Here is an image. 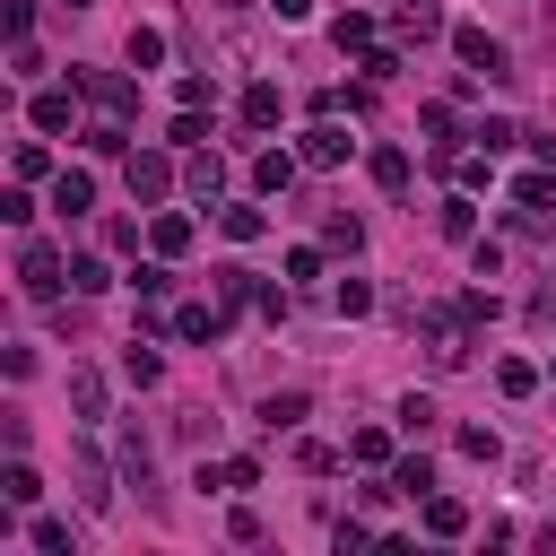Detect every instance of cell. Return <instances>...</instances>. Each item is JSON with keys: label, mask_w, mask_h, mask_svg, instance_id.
<instances>
[{"label": "cell", "mask_w": 556, "mask_h": 556, "mask_svg": "<svg viewBox=\"0 0 556 556\" xmlns=\"http://www.w3.org/2000/svg\"><path fill=\"white\" fill-rule=\"evenodd\" d=\"M391 486L417 504V495H434V469H426V460H391Z\"/></svg>", "instance_id": "4316f807"}, {"label": "cell", "mask_w": 556, "mask_h": 556, "mask_svg": "<svg viewBox=\"0 0 556 556\" xmlns=\"http://www.w3.org/2000/svg\"><path fill=\"white\" fill-rule=\"evenodd\" d=\"M165 139H174V148H208V122H200V104H182V113H174V130H165Z\"/></svg>", "instance_id": "f1b7e54d"}, {"label": "cell", "mask_w": 556, "mask_h": 556, "mask_svg": "<svg viewBox=\"0 0 556 556\" xmlns=\"http://www.w3.org/2000/svg\"><path fill=\"white\" fill-rule=\"evenodd\" d=\"M513 200H521V208H539V217H547V208H556V174H521V182H513Z\"/></svg>", "instance_id": "83f0119b"}, {"label": "cell", "mask_w": 556, "mask_h": 556, "mask_svg": "<svg viewBox=\"0 0 556 556\" xmlns=\"http://www.w3.org/2000/svg\"><path fill=\"white\" fill-rule=\"evenodd\" d=\"M460 452H469V460H495V452H504V443H495V434H486V426H460Z\"/></svg>", "instance_id": "8d00e7d4"}, {"label": "cell", "mask_w": 556, "mask_h": 556, "mask_svg": "<svg viewBox=\"0 0 556 556\" xmlns=\"http://www.w3.org/2000/svg\"><path fill=\"white\" fill-rule=\"evenodd\" d=\"M70 113H78V78H70V87H43V96L26 104V122H35V130H70Z\"/></svg>", "instance_id": "8992f818"}, {"label": "cell", "mask_w": 556, "mask_h": 556, "mask_svg": "<svg viewBox=\"0 0 556 556\" xmlns=\"http://www.w3.org/2000/svg\"><path fill=\"white\" fill-rule=\"evenodd\" d=\"M165 191H174V165H165L156 148H148V156H130V200H165Z\"/></svg>", "instance_id": "52a82bcc"}, {"label": "cell", "mask_w": 556, "mask_h": 556, "mask_svg": "<svg viewBox=\"0 0 556 556\" xmlns=\"http://www.w3.org/2000/svg\"><path fill=\"white\" fill-rule=\"evenodd\" d=\"M35 495H43V478H35L26 460H9V469H0V504H35Z\"/></svg>", "instance_id": "cb8c5ba5"}, {"label": "cell", "mask_w": 556, "mask_h": 556, "mask_svg": "<svg viewBox=\"0 0 556 556\" xmlns=\"http://www.w3.org/2000/svg\"><path fill=\"white\" fill-rule=\"evenodd\" d=\"M52 208H61V217H87V208H96V182H87L78 165H61V174H52Z\"/></svg>", "instance_id": "9c48e42d"}, {"label": "cell", "mask_w": 556, "mask_h": 556, "mask_svg": "<svg viewBox=\"0 0 556 556\" xmlns=\"http://www.w3.org/2000/svg\"><path fill=\"white\" fill-rule=\"evenodd\" d=\"M122 374H130V382H139V391H148V382H156V374H165V356H156V348H148V339H130V348H122Z\"/></svg>", "instance_id": "7402d4cb"}, {"label": "cell", "mask_w": 556, "mask_h": 556, "mask_svg": "<svg viewBox=\"0 0 556 556\" xmlns=\"http://www.w3.org/2000/svg\"><path fill=\"white\" fill-rule=\"evenodd\" d=\"M295 165H304V156H287V148H261V156H252V191H269V200H278V191L295 182Z\"/></svg>", "instance_id": "ba28073f"}, {"label": "cell", "mask_w": 556, "mask_h": 556, "mask_svg": "<svg viewBox=\"0 0 556 556\" xmlns=\"http://www.w3.org/2000/svg\"><path fill=\"white\" fill-rule=\"evenodd\" d=\"M70 469H78V495H87V513H104V504H113V486H104V460L78 443V452H70Z\"/></svg>", "instance_id": "4fadbf2b"}, {"label": "cell", "mask_w": 556, "mask_h": 556, "mask_svg": "<svg viewBox=\"0 0 556 556\" xmlns=\"http://www.w3.org/2000/svg\"><path fill=\"white\" fill-rule=\"evenodd\" d=\"M400 426H408V434H426V426H434V400H426V391H408V400H400Z\"/></svg>", "instance_id": "d590c367"}, {"label": "cell", "mask_w": 556, "mask_h": 556, "mask_svg": "<svg viewBox=\"0 0 556 556\" xmlns=\"http://www.w3.org/2000/svg\"><path fill=\"white\" fill-rule=\"evenodd\" d=\"M217 226H226L235 243H261V235H269V217H261L252 200H235V208H217Z\"/></svg>", "instance_id": "e0dca14e"}, {"label": "cell", "mask_w": 556, "mask_h": 556, "mask_svg": "<svg viewBox=\"0 0 556 556\" xmlns=\"http://www.w3.org/2000/svg\"><path fill=\"white\" fill-rule=\"evenodd\" d=\"M174 330H182V339H217V330H226V304H182Z\"/></svg>", "instance_id": "ac0fdd59"}, {"label": "cell", "mask_w": 556, "mask_h": 556, "mask_svg": "<svg viewBox=\"0 0 556 556\" xmlns=\"http://www.w3.org/2000/svg\"><path fill=\"white\" fill-rule=\"evenodd\" d=\"M348 460L382 469V460H391V434H382V426H356V434H348Z\"/></svg>", "instance_id": "603a6c76"}, {"label": "cell", "mask_w": 556, "mask_h": 556, "mask_svg": "<svg viewBox=\"0 0 556 556\" xmlns=\"http://www.w3.org/2000/svg\"><path fill=\"white\" fill-rule=\"evenodd\" d=\"M182 182H191L200 200H217V191H226V156H217V148H191V174H182Z\"/></svg>", "instance_id": "5bb4252c"}, {"label": "cell", "mask_w": 556, "mask_h": 556, "mask_svg": "<svg viewBox=\"0 0 556 556\" xmlns=\"http://www.w3.org/2000/svg\"><path fill=\"white\" fill-rule=\"evenodd\" d=\"M61 9H87V0H61Z\"/></svg>", "instance_id": "ab89813d"}, {"label": "cell", "mask_w": 556, "mask_h": 556, "mask_svg": "<svg viewBox=\"0 0 556 556\" xmlns=\"http://www.w3.org/2000/svg\"><path fill=\"white\" fill-rule=\"evenodd\" d=\"M35 547H43V556H78V530H70V521H35Z\"/></svg>", "instance_id": "f546056e"}, {"label": "cell", "mask_w": 556, "mask_h": 556, "mask_svg": "<svg viewBox=\"0 0 556 556\" xmlns=\"http://www.w3.org/2000/svg\"><path fill=\"white\" fill-rule=\"evenodd\" d=\"M17 278H26V295L52 304V295H61V252H52V243H26V252H17Z\"/></svg>", "instance_id": "277c9868"}, {"label": "cell", "mask_w": 556, "mask_h": 556, "mask_svg": "<svg viewBox=\"0 0 556 556\" xmlns=\"http://www.w3.org/2000/svg\"><path fill=\"white\" fill-rule=\"evenodd\" d=\"M269 9H278L287 26H295V17H313V0H269Z\"/></svg>", "instance_id": "f35d334b"}, {"label": "cell", "mask_w": 556, "mask_h": 556, "mask_svg": "<svg viewBox=\"0 0 556 556\" xmlns=\"http://www.w3.org/2000/svg\"><path fill=\"white\" fill-rule=\"evenodd\" d=\"M243 122L269 130V122H278V87H252V96H243Z\"/></svg>", "instance_id": "1f68e13d"}, {"label": "cell", "mask_w": 556, "mask_h": 556, "mask_svg": "<svg viewBox=\"0 0 556 556\" xmlns=\"http://www.w3.org/2000/svg\"><path fill=\"white\" fill-rule=\"evenodd\" d=\"M417 330H426V356H434V365H469V348H478V339H469L478 321H469L460 304H426Z\"/></svg>", "instance_id": "6da1fadb"}, {"label": "cell", "mask_w": 556, "mask_h": 556, "mask_svg": "<svg viewBox=\"0 0 556 556\" xmlns=\"http://www.w3.org/2000/svg\"><path fill=\"white\" fill-rule=\"evenodd\" d=\"M70 287H78V295H104L113 278H104V261H70Z\"/></svg>", "instance_id": "e575fe53"}, {"label": "cell", "mask_w": 556, "mask_h": 556, "mask_svg": "<svg viewBox=\"0 0 556 556\" xmlns=\"http://www.w3.org/2000/svg\"><path fill=\"white\" fill-rule=\"evenodd\" d=\"M130 287H139V304H165V295H174V269H165V252H156L148 269H130Z\"/></svg>", "instance_id": "44dd1931"}, {"label": "cell", "mask_w": 556, "mask_h": 556, "mask_svg": "<svg viewBox=\"0 0 556 556\" xmlns=\"http://www.w3.org/2000/svg\"><path fill=\"white\" fill-rule=\"evenodd\" d=\"M130 61L156 70V61H165V35H156V26H130Z\"/></svg>", "instance_id": "4dcf8cb0"}, {"label": "cell", "mask_w": 556, "mask_h": 556, "mask_svg": "<svg viewBox=\"0 0 556 556\" xmlns=\"http://www.w3.org/2000/svg\"><path fill=\"white\" fill-rule=\"evenodd\" d=\"M70 78H78V96H87L96 113H113V122H130V113H139V87H130L122 70H70Z\"/></svg>", "instance_id": "7a4b0ae2"}, {"label": "cell", "mask_w": 556, "mask_h": 556, "mask_svg": "<svg viewBox=\"0 0 556 556\" xmlns=\"http://www.w3.org/2000/svg\"><path fill=\"white\" fill-rule=\"evenodd\" d=\"M321 243H330V252H356V243H365V226H356V217H348V208H339V217H330V226H321Z\"/></svg>", "instance_id": "d6a6232c"}, {"label": "cell", "mask_w": 556, "mask_h": 556, "mask_svg": "<svg viewBox=\"0 0 556 556\" xmlns=\"http://www.w3.org/2000/svg\"><path fill=\"white\" fill-rule=\"evenodd\" d=\"M495 391H504V400H530V391H539V365H530V356H504V365H495Z\"/></svg>", "instance_id": "d6986e66"}, {"label": "cell", "mask_w": 556, "mask_h": 556, "mask_svg": "<svg viewBox=\"0 0 556 556\" xmlns=\"http://www.w3.org/2000/svg\"><path fill=\"white\" fill-rule=\"evenodd\" d=\"M434 226H443L452 243H478V200H469V191H452V200L434 208Z\"/></svg>", "instance_id": "7c38bea8"}, {"label": "cell", "mask_w": 556, "mask_h": 556, "mask_svg": "<svg viewBox=\"0 0 556 556\" xmlns=\"http://www.w3.org/2000/svg\"><path fill=\"white\" fill-rule=\"evenodd\" d=\"M330 43H339V52H374V17H365V9H339Z\"/></svg>", "instance_id": "9a60e30c"}, {"label": "cell", "mask_w": 556, "mask_h": 556, "mask_svg": "<svg viewBox=\"0 0 556 556\" xmlns=\"http://www.w3.org/2000/svg\"><path fill=\"white\" fill-rule=\"evenodd\" d=\"M148 243H156L165 261H174V252H191V217H174V208H165V217L148 226Z\"/></svg>", "instance_id": "ffe728a7"}, {"label": "cell", "mask_w": 556, "mask_h": 556, "mask_svg": "<svg viewBox=\"0 0 556 556\" xmlns=\"http://www.w3.org/2000/svg\"><path fill=\"white\" fill-rule=\"evenodd\" d=\"M426 530H434V539H460V530H469V513H460L452 495H426Z\"/></svg>", "instance_id": "d4e9b609"}, {"label": "cell", "mask_w": 556, "mask_h": 556, "mask_svg": "<svg viewBox=\"0 0 556 556\" xmlns=\"http://www.w3.org/2000/svg\"><path fill=\"white\" fill-rule=\"evenodd\" d=\"M261 426L278 434V426H304V391H278V400H261Z\"/></svg>", "instance_id": "484cf974"}, {"label": "cell", "mask_w": 556, "mask_h": 556, "mask_svg": "<svg viewBox=\"0 0 556 556\" xmlns=\"http://www.w3.org/2000/svg\"><path fill=\"white\" fill-rule=\"evenodd\" d=\"M348 148H356V139H348V130L321 113V122L304 130V148H295V156H304V165H348Z\"/></svg>", "instance_id": "5b68a950"}, {"label": "cell", "mask_w": 556, "mask_h": 556, "mask_svg": "<svg viewBox=\"0 0 556 556\" xmlns=\"http://www.w3.org/2000/svg\"><path fill=\"white\" fill-rule=\"evenodd\" d=\"M452 52H460L478 78H513V70H504V43H495L486 26H452Z\"/></svg>", "instance_id": "3957f363"}, {"label": "cell", "mask_w": 556, "mask_h": 556, "mask_svg": "<svg viewBox=\"0 0 556 556\" xmlns=\"http://www.w3.org/2000/svg\"><path fill=\"white\" fill-rule=\"evenodd\" d=\"M330 295H339V313H348V321H356V313H374V287H365V278H339Z\"/></svg>", "instance_id": "836d02e7"}, {"label": "cell", "mask_w": 556, "mask_h": 556, "mask_svg": "<svg viewBox=\"0 0 556 556\" xmlns=\"http://www.w3.org/2000/svg\"><path fill=\"white\" fill-rule=\"evenodd\" d=\"M365 174H374L382 191H408V148H374V156H365Z\"/></svg>", "instance_id": "2e32d148"}, {"label": "cell", "mask_w": 556, "mask_h": 556, "mask_svg": "<svg viewBox=\"0 0 556 556\" xmlns=\"http://www.w3.org/2000/svg\"><path fill=\"white\" fill-rule=\"evenodd\" d=\"M521 313H530V330H556V287H539V295H530Z\"/></svg>", "instance_id": "74e56055"}, {"label": "cell", "mask_w": 556, "mask_h": 556, "mask_svg": "<svg viewBox=\"0 0 556 556\" xmlns=\"http://www.w3.org/2000/svg\"><path fill=\"white\" fill-rule=\"evenodd\" d=\"M391 26H400V43H426V35H443V9H434V0H400Z\"/></svg>", "instance_id": "8fae6325"}, {"label": "cell", "mask_w": 556, "mask_h": 556, "mask_svg": "<svg viewBox=\"0 0 556 556\" xmlns=\"http://www.w3.org/2000/svg\"><path fill=\"white\" fill-rule=\"evenodd\" d=\"M70 408H78V426L104 417V374H96V365H70Z\"/></svg>", "instance_id": "30bf717a"}]
</instances>
